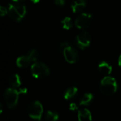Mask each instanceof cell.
I'll return each instance as SVG.
<instances>
[{"label": "cell", "mask_w": 121, "mask_h": 121, "mask_svg": "<svg viewBox=\"0 0 121 121\" xmlns=\"http://www.w3.org/2000/svg\"><path fill=\"white\" fill-rule=\"evenodd\" d=\"M69 45H69V43H68V42H62V43H60V44L59 45L58 49L60 50H62V51H63L67 47H68V46H69Z\"/></svg>", "instance_id": "ac0fdd59"}, {"label": "cell", "mask_w": 121, "mask_h": 121, "mask_svg": "<svg viewBox=\"0 0 121 121\" xmlns=\"http://www.w3.org/2000/svg\"><path fill=\"white\" fill-rule=\"evenodd\" d=\"M9 84L12 89H16L17 88H19L21 82V78L18 74H14L9 78Z\"/></svg>", "instance_id": "7c38bea8"}, {"label": "cell", "mask_w": 121, "mask_h": 121, "mask_svg": "<svg viewBox=\"0 0 121 121\" xmlns=\"http://www.w3.org/2000/svg\"><path fill=\"white\" fill-rule=\"evenodd\" d=\"M92 20V16L89 13H81L75 20V26L79 29H86L89 27Z\"/></svg>", "instance_id": "52a82bcc"}, {"label": "cell", "mask_w": 121, "mask_h": 121, "mask_svg": "<svg viewBox=\"0 0 121 121\" xmlns=\"http://www.w3.org/2000/svg\"><path fill=\"white\" fill-rule=\"evenodd\" d=\"M59 118L58 114L52 111H48L45 115V119L46 121H57Z\"/></svg>", "instance_id": "2e32d148"}, {"label": "cell", "mask_w": 121, "mask_h": 121, "mask_svg": "<svg viewBox=\"0 0 121 121\" xmlns=\"http://www.w3.org/2000/svg\"><path fill=\"white\" fill-rule=\"evenodd\" d=\"M91 43V35L87 32H83L77 35L76 38V45L81 50L88 48Z\"/></svg>", "instance_id": "ba28073f"}, {"label": "cell", "mask_w": 121, "mask_h": 121, "mask_svg": "<svg viewBox=\"0 0 121 121\" xmlns=\"http://www.w3.org/2000/svg\"><path fill=\"white\" fill-rule=\"evenodd\" d=\"M63 55H64V57H65V60L68 63H69V64H74V63H75L77 61L78 57H79L78 52L71 45L67 47L63 50Z\"/></svg>", "instance_id": "9c48e42d"}, {"label": "cell", "mask_w": 121, "mask_h": 121, "mask_svg": "<svg viewBox=\"0 0 121 121\" xmlns=\"http://www.w3.org/2000/svg\"><path fill=\"white\" fill-rule=\"evenodd\" d=\"M0 107H1V108H0V113H2V111H3V107H2V104H1V105H0Z\"/></svg>", "instance_id": "484cf974"}, {"label": "cell", "mask_w": 121, "mask_h": 121, "mask_svg": "<svg viewBox=\"0 0 121 121\" xmlns=\"http://www.w3.org/2000/svg\"><path fill=\"white\" fill-rule=\"evenodd\" d=\"M33 3H34V4H37V3H38L40 0H30Z\"/></svg>", "instance_id": "cb8c5ba5"}, {"label": "cell", "mask_w": 121, "mask_h": 121, "mask_svg": "<svg viewBox=\"0 0 121 121\" xmlns=\"http://www.w3.org/2000/svg\"><path fill=\"white\" fill-rule=\"evenodd\" d=\"M62 28L65 30H69L72 26V21L70 17H65L62 21Z\"/></svg>", "instance_id": "e0dca14e"}, {"label": "cell", "mask_w": 121, "mask_h": 121, "mask_svg": "<svg viewBox=\"0 0 121 121\" xmlns=\"http://www.w3.org/2000/svg\"><path fill=\"white\" fill-rule=\"evenodd\" d=\"M74 13H79L86 7V1L84 0H75L71 5Z\"/></svg>", "instance_id": "8fae6325"}, {"label": "cell", "mask_w": 121, "mask_h": 121, "mask_svg": "<svg viewBox=\"0 0 121 121\" xmlns=\"http://www.w3.org/2000/svg\"><path fill=\"white\" fill-rule=\"evenodd\" d=\"M77 91H78V89L75 86H72V87L69 88L65 92V94H64V98H65V99L69 100V99H73L77 95Z\"/></svg>", "instance_id": "5bb4252c"}, {"label": "cell", "mask_w": 121, "mask_h": 121, "mask_svg": "<svg viewBox=\"0 0 121 121\" xmlns=\"http://www.w3.org/2000/svg\"><path fill=\"white\" fill-rule=\"evenodd\" d=\"M55 3L58 5V6H62L65 5V0H55Z\"/></svg>", "instance_id": "44dd1931"}, {"label": "cell", "mask_w": 121, "mask_h": 121, "mask_svg": "<svg viewBox=\"0 0 121 121\" xmlns=\"http://www.w3.org/2000/svg\"><path fill=\"white\" fill-rule=\"evenodd\" d=\"M8 11L7 9L4 7V6H0V14H1V16H4L6 13H7Z\"/></svg>", "instance_id": "d6986e66"}, {"label": "cell", "mask_w": 121, "mask_h": 121, "mask_svg": "<svg viewBox=\"0 0 121 121\" xmlns=\"http://www.w3.org/2000/svg\"><path fill=\"white\" fill-rule=\"evenodd\" d=\"M100 89L103 94L111 96L114 95L118 89V84L115 78L111 77H105L101 82Z\"/></svg>", "instance_id": "6da1fadb"}, {"label": "cell", "mask_w": 121, "mask_h": 121, "mask_svg": "<svg viewBox=\"0 0 121 121\" xmlns=\"http://www.w3.org/2000/svg\"><path fill=\"white\" fill-rule=\"evenodd\" d=\"M30 69L33 77L38 79H44L50 74V69L48 67L40 62H36L33 64Z\"/></svg>", "instance_id": "5b68a950"}, {"label": "cell", "mask_w": 121, "mask_h": 121, "mask_svg": "<svg viewBox=\"0 0 121 121\" xmlns=\"http://www.w3.org/2000/svg\"><path fill=\"white\" fill-rule=\"evenodd\" d=\"M27 111L30 118L37 121H40L43 114V107L40 102L35 101L28 105Z\"/></svg>", "instance_id": "8992f818"}, {"label": "cell", "mask_w": 121, "mask_h": 121, "mask_svg": "<svg viewBox=\"0 0 121 121\" xmlns=\"http://www.w3.org/2000/svg\"><path fill=\"white\" fill-rule=\"evenodd\" d=\"M99 71L101 74L105 75V76H108L109 74H111L112 72V67L106 61H102L98 67Z\"/></svg>", "instance_id": "30bf717a"}, {"label": "cell", "mask_w": 121, "mask_h": 121, "mask_svg": "<svg viewBox=\"0 0 121 121\" xmlns=\"http://www.w3.org/2000/svg\"><path fill=\"white\" fill-rule=\"evenodd\" d=\"M118 65L120 66V67L121 68V55L119 57V59H118Z\"/></svg>", "instance_id": "603a6c76"}, {"label": "cell", "mask_w": 121, "mask_h": 121, "mask_svg": "<svg viewBox=\"0 0 121 121\" xmlns=\"http://www.w3.org/2000/svg\"><path fill=\"white\" fill-rule=\"evenodd\" d=\"M38 53L36 50H30L27 55L20 56L16 60V65L20 68H27L37 62Z\"/></svg>", "instance_id": "7a4b0ae2"}, {"label": "cell", "mask_w": 121, "mask_h": 121, "mask_svg": "<svg viewBox=\"0 0 121 121\" xmlns=\"http://www.w3.org/2000/svg\"><path fill=\"white\" fill-rule=\"evenodd\" d=\"M94 99V96L91 93H86V94H84L80 101H79V104L81 106H88L93 100Z\"/></svg>", "instance_id": "9a60e30c"}, {"label": "cell", "mask_w": 121, "mask_h": 121, "mask_svg": "<svg viewBox=\"0 0 121 121\" xmlns=\"http://www.w3.org/2000/svg\"><path fill=\"white\" fill-rule=\"evenodd\" d=\"M18 91L20 94H26L28 91V89L26 88H22V89H20Z\"/></svg>", "instance_id": "7402d4cb"}, {"label": "cell", "mask_w": 121, "mask_h": 121, "mask_svg": "<svg viewBox=\"0 0 121 121\" xmlns=\"http://www.w3.org/2000/svg\"><path fill=\"white\" fill-rule=\"evenodd\" d=\"M78 121H91L92 116L91 112L88 109H83L78 111Z\"/></svg>", "instance_id": "4fadbf2b"}, {"label": "cell", "mask_w": 121, "mask_h": 121, "mask_svg": "<svg viewBox=\"0 0 121 121\" xmlns=\"http://www.w3.org/2000/svg\"><path fill=\"white\" fill-rule=\"evenodd\" d=\"M19 95V91L17 89L8 88L5 90L4 93V99L6 105L9 108H14L17 106Z\"/></svg>", "instance_id": "277c9868"}, {"label": "cell", "mask_w": 121, "mask_h": 121, "mask_svg": "<svg viewBox=\"0 0 121 121\" xmlns=\"http://www.w3.org/2000/svg\"><path fill=\"white\" fill-rule=\"evenodd\" d=\"M27 12L26 7L22 4H9L8 13L9 16L14 21H21Z\"/></svg>", "instance_id": "3957f363"}, {"label": "cell", "mask_w": 121, "mask_h": 121, "mask_svg": "<svg viewBox=\"0 0 121 121\" xmlns=\"http://www.w3.org/2000/svg\"><path fill=\"white\" fill-rule=\"evenodd\" d=\"M12 1H13L15 2H21V1H23L25 0H12Z\"/></svg>", "instance_id": "d4e9b609"}, {"label": "cell", "mask_w": 121, "mask_h": 121, "mask_svg": "<svg viewBox=\"0 0 121 121\" xmlns=\"http://www.w3.org/2000/svg\"><path fill=\"white\" fill-rule=\"evenodd\" d=\"M69 108L70 111H76L77 109V104L75 103H71L69 106Z\"/></svg>", "instance_id": "ffe728a7"}]
</instances>
